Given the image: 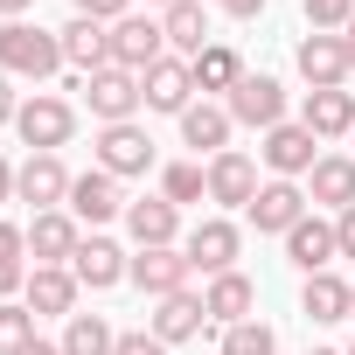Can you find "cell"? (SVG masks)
<instances>
[{"label":"cell","instance_id":"277c9868","mask_svg":"<svg viewBox=\"0 0 355 355\" xmlns=\"http://www.w3.org/2000/svg\"><path fill=\"white\" fill-rule=\"evenodd\" d=\"M98 167L105 174H119V182H132V174H146L153 167V132L139 125V119H125V125H98Z\"/></svg>","mask_w":355,"mask_h":355},{"label":"cell","instance_id":"60d3db41","mask_svg":"<svg viewBox=\"0 0 355 355\" xmlns=\"http://www.w3.org/2000/svg\"><path fill=\"white\" fill-rule=\"evenodd\" d=\"M8 202H15V160L0 153V209H8Z\"/></svg>","mask_w":355,"mask_h":355},{"label":"cell","instance_id":"ffe728a7","mask_svg":"<svg viewBox=\"0 0 355 355\" xmlns=\"http://www.w3.org/2000/svg\"><path fill=\"white\" fill-rule=\"evenodd\" d=\"M21 293H28V313H35V320H42V313H63V320H70L84 286H77V272H70V265H35Z\"/></svg>","mask_w":355,"mask_h":355},{"label":"cell","instance_id":"b9f144b4","mask_svg":"<svg viewBox=\"0 0 355 355\" xmlns=\"http://www.w3.org/2000/svg\"><path fill=\"white\" fill-rule=\"evenodd\" d=\"M21 355H63V341H42V334H35V341H28Z\"/></svg>","mask_w":355,"mask_h":355},{"label":"cell","instance_id":"8992f818","mask_svg":"<svg viewBox=\"0 0 355 355\" xmlns=\"http://www.w3.org/2000/svg\"><path fill=\"white\" fill-rule=\"evenodd\" d=\"M70 182H77V174L63 167V153H28L15 167V202H35V216L42 209H63L70 202Z\"/></svg>","mask_w":355,"mask_h":355},{"label":"cell","instance_id":"8fae6325","mask_svg":"<svg viewBox=\"0 0 355 355\" xmlns=\"http://www.w3.org/2000/svg\"><path fill=\"white\" fill-rule=\"evenodd\" d=\"M139 91H146V112H174V119H182V112L196 105V63H189V56H160V63L139 77Z\"/></svg>","mask_w":355,"mask_h":355},{"label":"cell","instance_id":"e575fe53","mask_svg":"<svg viewBox=\"0 0 355 355\" xmlns=\"http://www.w3.org/2000/svg\"><path fill=\"white\" fill-rule=\"evenodd\" d=\"M112 355H167V341L139 327V334H119V348H112Z\"/></svg>","mask_w":355,"mask_h":355},{"label":"cell","instance_id":"ee69618b","mask_svg":"<svg viewBox=\"0 0 355 355\" xmlns=\"http://www.w3.org/2000/svg\"><path fill=\"white\" fill-rule=\"evenodd\" d=\"M21 8H28V0H0V15H8V21H21Z\"/></svg>","mask_w":355,"mask_h":355},{"label":"cell","instance_id":"681fc988","mask_svg":"<svg viewBox=\"0 0 355 355\" xmlns=\"http://www.w3.org/2000/svg\"><path fill=\"white\" fill-rule=\"evenodd\" d=\"M209 8H223V0H209Z\"/></svg>","mask_w":355,"mask_h":355},{"label":"cell","instance_id":"484cf974","mask_svg":"<svg viewBox=\"0 0 355 355\" xmlns=\"http://www.w3.org/2000/svg\"><path fill=\"white\" fill-rule=\"evenodd\" d=\"M160 28H167V49H182L196 63L209 49V0H174V8L160 15Z\"/></svg>","mask_w":355,"mask_h":355},{"label":"cell","instance_id":"44dd1931","mask_svg":"<svg viewBox=\"0 0 355 355\" xmlns=\"http://www.w3.org/2000/svg\"><path fill=\"white\" fill-rule=\"evenodd\" d=\"M230 132H237L230 105H209V98H202V105H189V112H182V146H196V153H209V160H216V153H230Z\"/></svg>","mask_w":355,"mask_h":355},{"label":"cell","instance_id":"83f0119b","mask_svg":"<svg viewBox=\"0 0 355 355\" xmlns=\"http://www.w3.org/2000/svg\"><path fill=\"white\" fill-rule=\"evenodd\" d=\"M300 313H306L313 327L348 320V279H341V272H313V279L300 286Z\"/></svg>","mask_w":355,"mask_h":355},{"label":"cell","instance_id":"7402d4cb","mask_svg":"<svg viewBox=\"0 0 355 355\" xmlns=\"http://www.w3.org/2000/svg\"><path fill=\"white\" fill-rule=\"evenodd\" d=\"M300 125H306L313 139H348V132H355V91H306Z\"/></svg>","mask_w":355,"mask_h":355},{"label":"cell","instance_id":"e0dca14e","mask_svg":"<svg viewBox=\"0 0 355 355\" xmlns=\"http://www.w3.org/2000/svg\"><path fill=\"white\" fill-rule=\"evenodd\" d=\"M286 258H293L306 279H313V272H334V258H341V244H334V223H320V216L306 209V216L286 230Z\"/></svg>","mask_w":355,"mask_h":355},{"label":"cell","instance_id":"f546056e","mask_svg":"<svg viewBox=\"0 0 355 355\" xmlns=\"http://www.w3.org/2000/svg\"><path fill=\"white\" fill-rule=\"evenodd\" d=\"M119 348V327L105 320V313H70V327H63V355H112Z\"/></svg>","mask_w":355,"mask_h":355},{"label":"cell","instance_id":"ba28073f","mask_svg":"<svg viewBox=\"0 0 355 355\" xmlns=\"http://www.w3.org/2000/svg\"><path fill=\"white\" fill-rule=\"evenodd\" d=\"M182 251H189V265L196 272H237V251H244V230L230 223V216H202L189 237H182Z\"/></svg>","mask_w":355,"mask_h":355},{"label":"cell","instance_id":"4fadbf2b","mask_svg":"<svg viewBox=\"0 0 355 355\" xmlns=\"http://www.w3.org/2000/svg\"><path fill=\"white\" fill-rule=\"evenodd\" d=\"M77 223H112V216H125V196H119V174H105V167H91V174H77L70 182V202H63Z\"/></svg>","mask_w":355,"mask_h":355},{"label":"cell","instance_id":"bcb514c9","mask_svg":"<svg viewBox=\"0 0 355 355\" xmlns=\"http://www.w3.org/2000/svg\"><path fill=\"white\" fill-rule=\"evenodd\" d=\"M146 8H160V15H167V8H174V0H146Z\"/></svg>","mask_w":355,"mask_h":355},{"label":"cell","instance_id":"f907efd6","mask_svg":"<svg viewBox=\"0 0 355 355\" xmlns=\"http://www.w3.org/2000/svg\"><path fill=\"white\" fill-rule=\"evenodd\" d=\"M348 139H355V132H348Z\"/></svg>","mask_w":355,"mask_h":355},{"label":"cell","instance_id":"4316f807","mask_svg":"<svg viewBox=\"0 0 355 355\" xmlns=\"http://www.w3.org/2000/svg\"><path fill=\"white\" fill-rule=\"evenodd\" d=\"M56 35H63V63H77V70H105V63H112V28H105V21L77 15V21H63Z\"/></svg>","mask_w":355,"mask_h":355},{"label":"cell","instance_id":"d4e9b609","mask_svg":"<svg viewBox=\"0 0 355 355\" xmlns=\"http://www.w3.org/2000/svg\"><path fill=\"white\" fill-rule=\"evenodd\" d=\"M202 306H209V320H223V327L258 320V286H251L244 272H216V279H209V293H202Z\"/></svg>","mask_w":355,"mask_h":355},{"label":"cell","instance_id":"5bb4252c","mask_svg":"<svg viewBox=\"0 0 355 355\" xmlns=\"http://www.w3.org/2000/svg\"><path fill=\"white\" fill-rule=\"evenodd\" d=\"M293 63H300L306 91H341V84L355 77V70H348V56H341V35H300Z\"/></svg>","mask_w":355,"mask_h":355},{"label":"cell","instance_id":"1f68e13d","mask_svg":"<svg viewBox=\"0 0 355 355\" xmlns=\"http://www.w3.org/2000/svg\"><path fill=\"white\" fill-rule=\"evenodd\" d=\"M35 341V313H28V300H0V355H21Z\"/></svg>","mask_w":355,"mask_h":355},{"label":"cell","instance_id":"52a82bcc","mask_svg":"<svg viewBox=\"0 0 355 355\" xmlns=\"http://www.w3.org/2000/svg\"><path fill=\"white\" fill-rule=\"evenodd\" d=\"M160 56H167V28H160L153 15H125V21H112V63H119V70L146 77Z\"/></svg>","mask_w":355,"mask_h":355},{"label":"cell","instance_id":"f1b7e54d","mask_svg":"<svg viewBox=\"0 0 355 355\" xmlns=\"http://www.w3.org/2000/svg\"><path fill=\"white\" fill-rule=\"evenodd\" d=\"M237 84H244V56H237L230 42H209V49L196 56V91H223V98H230Z\"/></svg>","mask_w":355,"mask_h":355},{"label":"cell","instance_id":"8d00e7d4","mask_svg":"<svg viewBox=\"0 0 355 355\" xmlns=\"http://www.w3.org/2000/svg\"><path fill=\"white\" fill-rule=\"evenodd\" d=\"M21 251H28V230H15V223H0V265H28Z\"/></svg>","mask_w":355,"mask_h":355},{"label":"cell","instance_id":"7a4b0ae2","mask_svg":"<svg viewBox=\"0 0 355 355\" xmlns=\"http://www.w3.org/2000/svg\"><path fill=\"white\" fill-rule=\"evenodd\" d=\"M15 132H21V146H28V153H56V146H70V132H77V105H70V98L35 91V98H21Z\"/></svg>","mask_w":355,"mask_h":355},{"label":"cell","instance_id":"ab89813d","mask_svg":"<svg viewBox=\"0 0 355 355\" xmlns=\"http://www.w3.org/2000/svg\"><path fill=\"white\" fill-rule=\"evenodd\" d=\"M223 15H237V21H258V15H265V0H223Z\"/></svg>","mask_w":355,"mask_h":355},{"label":"cell","instance_id":"ac0fdd59","mask_svg":"<svg viewBox=\"0 0 355 355\" xmlns=\"http://www.w3.org/2000/svg\"><path fill=\"white\" fill-rule=\"evenodd\" d=\"M77 244H84V230H77L70 209H42V216L28 223V251H35V265H70Z\"/></svg>","mask_w":355,"mask_h":355},{"label":"cell","instance_id":"9a60e30c","mask_svg":"<svg viewBox=\"0 0 355 355\" xmlns=\"http://www.w3.org/2000/svg\"><path fill=\"white\" fill-rule=\"evenodd\" d=\"M125 237L139 251H160V244L182 237V209H174L167 196H139V202H125Z\"/></svg>","mask_w":355,"mask_h":355},{"label":"cell","instance_id":"836d02e7","mask_svg":"<svg viewBox=\"0 0 355 355\" xmlns=\"http://www.w3.org/2000/svg\"><path fill=\"white\" fill-rule=\"evenodd\" d=\"M355 21V0H306V28L313 35H341Z\"/></svg>","mask_w":355,"mask_h":355},{"label":"cell","instance_id":"2e32d148","mask_svg":"<svg viewBox=\"0 0 355 355\" xmlns=\"http://www.w3.org/2000/svg\"><path fill=\"white\" fill-rule=\"evenodd\" d=\"M244 216H251L265 237H286V230L306 216V189H300V182H265V189L251 196V209H244Z\"/></svg>","mask_w":355,"mask_h":355},{"label":"cell","instance_id":"6da1fadb","mask_svg":"<svg viewBox=\"0 0 355 355\" xmlns=\"http://www.w3.org/2000/svg\"><path fill=\"white\" fill-rule=\"evenodd\" d=\"M63 70V35L56 28H28V21H0V77H56Z\"/></svg>","mask_w":355,"mask_h":355},{"label":"cell","instance_id":"cb8c5ba5","mask_svg":"<svg viewBox=\"0 0 355 355\" xmlns=\"http://www.w3.org/2000/svg\"><path fill=\"white\" fill-rule=\"evenodd\" d=\"M306 196H313V202H327L334 216H341V209H355V153H320V160H313V174H306Z\"/></svg>","mask_w":355,"mask_h":355},{"label":"cell","instance_id":"7c38bea8","mask_svg":"<svg viewBox=\"0 0 355 355\" xmlns=\"http://www.w3.org/2000/svg\"><path fill=\"white\" fill-rule=\"evenodd\" d=\"M258 189H265V182H258V160H251V153L230 146V153L209 160V202H216V209H251Z\"/></svg>","mask_w":355,"mask_h":355},{"label":"cell","instance_id":"f6af8a7d","mask_svg":"<svg viewBox=\"0 0 355 355\" xmlns=\"http://www.w3.org/2000/svg\"><path fill=\"white\" fill-rule=\"evenodd\" d=\"M348 320H355V279H348Z\"/></svg>","mask_w":355,"mask_h":355},{"label":"cell","instance_id":"d590c367","mask_svg":"<svg viewBox=\"0 0 355 355\" xmlns=\"http://www.w3.org/2000/svg\"><path fill=\"white\" fill-rule=\"evenodd\" d=\"M125 8H132V0H77V15H91V21H125Z\"/></svg>","mask_w":355,"mask_h":355},{"label":"cell","instance_id":"5b68a950","mask_svg":"<svg viewBox=\"0 0 355 355\" xmlns=\"http://www.w3.org/2000/svg\"><path fill=\"white\" fill-rule=\"evenodd\" d=\"M223 105H230V119H237V125H251V132L286 125V84H279V77H265V70H244V84H237Z\"/></svg>","mask_w":355,"mask_h":355},{"label":"cell","instance_id":"4dcf8cb0","mask_svg":"<svg viewBox=\"0 0 355 355\" xmlns=\"http://www.w3.org/2000/svg\"><path fill=\"white\" fill-rule=\"evenodd\" d=\"M160 196H167L174 209L209 202V167H202V160H174V167H160Z\"/></svg>","mask_w":355,"mask_h":355},{"label":"cell","instance_id":"3957f363","mask_svg":"<svg viewBox=\"0 0 355 355\" xmlns=\"http://www.w3.org/2000/svg\"><path fill=\"white\" fill-rule=\"evenodd\" d=\"M84 105H91V119H98V125H125V119L146 105V91H139V77H132V70L105 63V70H91V77H84Z\"/></svg>","mask_w":355,"mask_h":355},{"label":"cell","instance_id":"d6986e66","mask_svg":"<svg viewBox=\"0 0 355 355\" xmlns=\"http://www.w3.org/2000/svg\"><path fill=\"white\" fill-rule=\"evenodd\" d=\"M70 272H77V286H91V293H112V286L132 272V258H125L112 237H84V244H77V258H70Z\"/></svg>","mask_w":355,"mask_h":355},{"label":"cell","instance_id":"d6a6232c","mask_svg":"<svg viewBox=\"0 0 355 355\" xmlns=\"http://www.w3.org/2000/svg\"><path fill=\"white\" fill-rule=\"evenodd\" d=\"M223 355H279V334L265 320H237V327H223Z\"/></svg>","mask_w":355,"mask_h":355},{"label":"cell","instance_id":"7dc6e473","mask_svg":"<svg viewBox=\"0 0 355 355\" xmlns=\"http://www.w3.org/2000/svg\"><path fill=\"white\" fill-rule=\"evenodd\" d=\"M306 355H341V348H306Z\"/></svg>","mask_w":355,"mask_h":355},{"label":"cell","instance_id":"30bf717a","mask_svg":"<svg viewBox=\"0 0 355 355\" xmlns=\"http://www.w3.org/2000/svg\"><path fill=\"white\" fill-rule=\"evenodd\" d=\"M189 272H196V265H189L182 244H160V251H132V272H125V279H132L146 300H167V293H189Z\"/></svg>","mask_w":355,"mask_h":355},{"label":"cell","instance_id":"74e56055","mask_svg":"<svg viewBox=\"0 0 355 355\" xmlns=\"http://www.w3.org/2000/svg\"><path fill=\"white\" fill-rule=\"evenodd\" d=\"M334 244H341V258H355V209L334 216Z\"/></svg>","mask_w":355,"mask_h":355},{"label":"cell","instance_id":"c3c4849f","mask_svg":"<svg viewBox=\"0 0 355 355\" xmlns=\"http://www.w3.org/2000/svg\"><path fill=\"white\" fill-rule=\"evenodd\" d=\"M341 355H355V341H348V348H341Z\"/></svg>","mask_w":355,"mask_h":355},{"label":"cell","instance_id":"7bdbcfd3","mask_svg":"<svg viewBox=\"0 0 355 355\" xmlns=\"http://www.w3.org/2000/svg\"><path fill=\"white\" fill-rule=\"evenodd\" d=\"M341 56H348V70H355V21L341 28Z\"/></svg>","mask_w":355,"mask_h":355},{"label":"cell","instance_id":"603a6c76","mask_svg":"<svg viewBox=\"0 0 355 355\" xmlns=\"http://www.w3.org/2000/svg\"><path fill=\"white\" fill-rule=\"evenodd\" d=\"M202 320H209V306H202V293H167V300L153 306V320H146V334H160V341L174 348V341H196V334H202Z\"/></svg>","mask_w":355,"mask_h":355},{"label":"cell","instance_id":"9c48e42d","mask_svg":"<svg viewBox=\"0 0 355 355\" xmlns=\"http://www.w3.org/2000/svg\"><path fill=\"white\" fill-rule=\"evenodd\" d=\"M258 160L272 167V182H300V174H313V160H320V139L306 132V125H272L265 132V146H258Z\"/></svg>","mask_w":355,"mask_h":355},{"label":"cell","instance_id":"f35d334b","mask_svg":"<svg viewBox=\"0 0 355 355\" xmlns=\"http://www.w3.org/2000/svg\"><path fill=\"white\" fill-rule=\"evenodd\" d=\"M15 112H21V98H15V77H0V125H15Z\"/></svg>","mask_w":355,"mask_h":355}]
</instances>
